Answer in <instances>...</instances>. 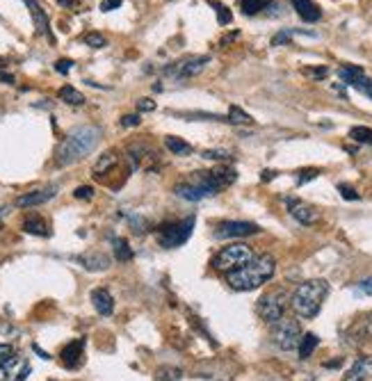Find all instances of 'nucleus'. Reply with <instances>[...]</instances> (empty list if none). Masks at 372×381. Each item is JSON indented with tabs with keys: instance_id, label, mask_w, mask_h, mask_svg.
Returning a JSON list of instances; mask_svg holds the SVG:
<instances>
[{
	"instance_id": "a18cd8bd",
	"label": "nucleus",
	"mask_w": 372,
	"mask_h": 381,
	"mask_svg": "<svg viewBox=\"0 0 372 381\" xmlns=\"http://www.w3.org/2000/svg\"><path fill=\"white\" fill-rule=\"evenodd\" d=\"M14 354V350H12V345H0V363L3 361H7L10 356Z\"/></svg>"
},
{
	"instance_id": "c85d7f7f",
	"label": "nucleus",
	"mask_w": 372,
	"mask_h": 381,
	"mask_svg": "<svg viewBox=\"0 0 372 381\" xmlns=\"http://www.w3.org/2000/svg\"><path fill=\"white\" fill-rule=\"evenodd\" d=\"M350 137L354 142L359 144H368V147H372V128L368 126H354L350 131Z\"/></svg>"
},
{
	"instance_id": "7ed1b4c3",
	"label": "nucleus",
	"mask_w": 372,
	"mask_h": 381,
	"mask_svg": "<svg viewBox=\"0 0 372 381\" xmlns=\"http://www.w3.org/2000/svg\"><path fill=\"white\" fill-rule=\"evenodd\" d=\"M277 272V261L270 254L256 256L252 263L240 267L236 272H229V279L226 283L231 286V290H238V293H249V290H256L265 286Z\"/></svg>"
},
{
	"instance_id": "e433bc0d",
	"label": "nucleus",
	"mask_w": 372,
	"mask_h": 381,
	"mask_svg": "<svg viewBox=\"0 0 372 381\" xmlns=\"http://www.w3.org/2000/svg\"><path fill=\"white\" fill-rule=\"evenodd\" d=\"M293 39V30H281L279 35L272 37V46H283V44H290Z\"/></svg>"
},
{
	"instance_id": "2f4dec72",
	"label": "nucleus",
	"mask_w": 372,
	"mask_h": 381,
	"mask_svg": "<svg viewBox=\"0 0 372 381\" xmlns=\"http://www.w3.org/2000/svg\"><path fill=\"white\" fill-rule=\"evenodd\" d=\"M85 46H92V48H105L108 46V39H105L101 32H90V35L83 37Z\"/></svg>"
},
{
	"instance_id": "20e7f679",
	"label": "nucleus",
	"mask_w": 372,
	"mask_h": 381,
	"mask_svg": "<svg viewBox=\"0 0 372 381\" xmlns=\"http://www.w3.org/2000/svg\"><path fill=\"white\" fill-rule=\"evenodd\" d=\"M329 295V283L325 279H311L299 283L295 288L293 297H290V306L293 311L304 320H313L320 313L322 302Z\"/></svg>"
},
{
	"instance_id": "3c124183",
	"label": "nucleus",
	"mask_w": 372,
	"mask_h": 381,
	"mask_svg": "<svg viewBox=\"0 0 372 381\" xmlns=\"http://www.w3.org/2000/svg\"><path fill=\"white\" fill-rule=\"evenodd\" d=\"M7 213H10V208H0V217H5Z\"/></svg>"
},
{
	"instance_id": "a878e982",
	"label": "nucleus",
	"mask_w": 372,
	"mask_h": 381,
	"mask_svg": "<svg viewBox=\"0 0 372 381\" xmlns=\"http://www.w3.org/2000/svg\"><path fill=\"white\" fill-rule=\"evenodd\" d=\"M60 99L64 101V103H69V105H83L85 103V96L78 92L76 87H71V85H64L62 89H60Z\"/></svg>"
},
{
	"instance_id": "4c0bfd02",
	"label": "nucleus",
	"mask_w": 372,
	"mask_h": 381,
	"mask_svg": "<svg viewBox=\"0 0 372 381\" xmlns=\"http://www.w3.org/2000/svg\"><path fill=\"white\" fill-rule=\"evenodd\" d=\"M304 76H309L313 80H322L329 76V69L327 67H315V69H304Z\"/></svg>"
},
{
	"instance_id": "6e6552de",
	"label": "nucleus",
	"mask_w": 372,
	"mask_h": 381,
	"mask_svg": "<svg viewBox=\"0 0 372 381\" xmlns=\"http://www.w3.org/2000/svg\"><path fill=\"white\" fill-rule=\"evenodd\" d=\"M302 329H299L297 320L290 318H281L279 322H274L272 327V343L283 352H293L295 347H299V340H302Z\"/></svg>"
},
{
	"instance_id": "de8ad7c7",
	"label": "nucleus",
	"mask_w": 372,
	"mask_h": 381,
	"mask_svg": "<svg viewBox=\"0 0 372 381\" xmlns=\"http://www.w3.org/2000/svg\"><path fill=\"white\" fill-rule=\"evenodd\" d=\"M0 83H14V76L5 74V71H0Z\"/></svg>"
},
{
	"instance_id": "dca6fc26",
	"label": "nucleus",
	"mask_w": 372,
	"mask_h": 381,
	"mask_svg": "<svg viewBox=\"0 0 372 381\" xmlns=\"http://www.w3.org/2000/svg\"><path fill=\"white\" fill-rule=\"evenodd\" d=\"M295 7V12L299 14V19L306 23H318L322 19V10L315 0H290Z\"/></svg>"
},
{
	"instance_id": "c9c22d12",
	"label": "nucleus",
	"mask_w": 372,
	"mask_h": 381,
	"mask_svg": "<svg viewBox=\"0 0 372 381\" xmlns=\"http://www.w3.org/2000/svg\"><path fill=\"white\" fill-rule=\"evenodd\" d=\"M338 192H341V197L343 199H347V201H359L361 197H359V192L352 188V185H345V183H341L338 185Z\"/></svg>"
},
{
	"instance_id": "b1692460",
	"label": "nucleus",
	"mask_w": 372,
	"mask_h": 381,
	"mask_svg": "<svg viewBox=\"0 0 372 381\" xmlns=\"http://www.w3.org/2000/svg\"><path fill=\"white\" fill-rule=\"evenodd\" d=\"M112 245H115V256H117V261H121V263H131L133 261V249H131V245H128V240H124V238H115L112 240Z\"/></svg>"
},
{
	"instance_id": "473e14b6",
	"label": "nucleus",
	"mask_w": 372,
	"mask_h": 381,
	"mask_svg": "<svg viewBox=\"0 0 372 381\" xmlns=\"http://www.w3.org/2000/svg\"><path fill=\"white\" fill-rule=\"evenodd\" d=\"M181 375L183 372L179 368H163L158 372V379L160 381H181Z\"/></svg>"
},
{
	"instance_id": "7c9ffc66",
	"label": "nucleus",
	"mask_w": 372,
	"mask_h": 381,
	"mask_svg": "<svg viewBox=\"0 0 372 381\" xmlns=\"http://www.w3.org/2000/svg\"><path fill=\"white\" fill-rule=\"evenodd\" d=\"M201 158L215 160V162H226V160H233V153L231 151H224V149H208V151L201 153Z\"/></svg>"
},
{
	"instance_id": "6ab92c4d",
	"label": "nucleus",
	"mask_w": 372,
	"mask_h": 381,
	"mask_svg": "<svg viewBox=\"0 0 372 381\" xmlns=\"http://www.w3.org/2000/svg\"><path fill=\"white\" fill-rule=\"evenodd\" d=\"M78 263L83 265L85 270H90V272H103V270H108V267H110V258L105 256V254H99V251H94V254L80 256Z\"/></svg>"
},
{
	"instance_id": "c756f323",
	"label": "nucleus",
	"mask_w": 372,
	"mask_h": 381,
	"mask_svg": "<svg viewBox=\"0 0 372 381\" xmlns=\"http://www.w3.org/2000/svg\"><path fill=\"white\" fill-rule=\"evenodd\" d=\"M252 117L247 115L245 110L238 108V105H231L229 108V124H240V126H245V124H252Z\"/></svg>"
},
{
	"instance_id": "49530a36",
	"label": "nucleus",
	"mask_w": 372,
	"mask_h": 381,
	"mask_svg": "<svg viewBox=\"0 0 372 381\" xmlns=\"http://www.w3.org/2000/svg\"><path fill=\"white\" fill-rule=\"evenodd\" d=\"M274 176H277V172H272V169H265V172L261 174V181H272Z\"/></svg>"
},
{
	"instance_id": "9b49d317",
	"label": "nucleus",
	"mask_w": 372,
	"mask_h": 381,
	"mask_svg": "<svg viewBox=\"0 0 372 381\" xmlns=\"http://www.w3.org/2000/svg\"><path fill=\"white\" fill-rule=\"evenodd\" d=\"M258 231V224L254 222H222L217 226L215 231V238L217 240H233V238H247V235H256Z\"/></svg>"
},
{
	"instance_id": "ea45409f",
	"label": "nucleus",
	"mask_w": 372,
	"mask_h": 381,
	"mask_svg": "<svg viewBox=\"0 0 372 381\" xmlns=\"http://www.w3.org/2000/svg\"><path fill=\"white\" fill-rule=\"evenodd\" d=\"M140 124H142L140 115H126V117H121V126H124V128H135V126H140Z\"/></svg>"
},
{
	"instance_id": "f257e3e1",
	"label": "nucleus",
	"mask_w": 372,
	"mask_h": 381,
	"mask_svg": "<svg viewBox=\"0 0 372 381\" xmlns=\"http://www.w3.org/2000/svg\"><path fill=\"white\" fill-rule=\"evenodd\" d=\"M236 169L231 167H217L213 172H194L188 181L179 183L174 188L176 197H181L185 201H201L208 197H215L222 190H226L229 185L236 183Z\"/></svg>"
},
{
	"instance_id": "f704fd0d",
	"label": "nucleus",
	"mask_w": 372,
	"mask_h": 381,
	"mask_svg": "<svg viewBox=\"0 0 372 381\" xmlns=\"http://www.w3.org/2000/svg\"><path fill=\"white\" fill-rule=\"evenodd\" d=\"M318 176H320V169H315V167H311V169H302V172L297 174V185L309 183V181H313V178H318Z\"/></svg>"
},
{
	"instance_id": "393cba45",
	"label": "nucleus",
	"mask_w": 372,
	"mask_h": 381,
	"mask_svg": "<svg viewBox=\"0 0 372 381\" xmlns=\"http://www.w3.org/2000/svg\"><path fill=\"white\" fill-rule=\"evenodd\" d=\"M318 336L315 334H304L302 340H299V359H309V356L315 352V347H318Z\"/></svg>"
},
{
	"instance_id": "a19ab883",
	"label": "nucleus",
	"mask_w": 372,
	"mask_h": 381,
	"mask_svg": "<svg viewBox=\"0 0 372 381\" xmlns=\"http://www.w3.org/2000/svg\"><path fill=\"white\" fill-rule=\"evenodd\" d=\"M71 67H74V62H71V60H58V62H55V71H58V74H64V76L69 74Z\"/></svg>"
},
{
	"instance_id": "f8f14e48",
	"label": "nucleus",
	"mask_w": 372,
	"mask_h": 381,
	"mask_svg": "<svg viewBox=\"0 0 372 381\" xmlns=\"http://www.w3.org/2000/svg\"><path fill=\"white\" fill-rule=\"evenodd\" d=\"M55 194H58V185H48V188H42V190H32L28 194H23V197L16 199V206L19 208H35V206H42L46 201H51Z\"/></svg>"
},
{
	"instance_id": "c03bdc74",
	"label": "nucleus",
	"mask_w": 372,
	"mask_h": 381,
	"mask_svg": "<svg viewBox=\"0 0 372 381\" xmlns=\"http://www.w3.org/2000/svg\"><path fill=\"white\" fill-rule=\"evenodd\" d=\"M359 293L372 297V277H370V279H363V281L359 283Z\"/></svg>"
},
{
	"instance_id": "1a4fd4ad",
	"label": "nucleus",
	"mask_w": 372,
	"mask_h": 381,
	"mask_svg": "<svg viewBox=\"0 0 372 381\" xmlns=\"http://www.w3.org/2000/svg\"><path fill=\"white\" fill-rule=\"evenodd\" d=\"M208 62H210L208 55H188V58H183L179 62L167 64V67H165V76L176 78V80H188V78L199 76L201 71L206 69Z\"/></svg>"
},
{
	"instance_id": "bb28decb",
	"label": "nucleus",
	"mask_w": 372,
	"mask_h": 381,
	"mask_svg": "<svg viewBox=\"0 0 372 381\" xmlns=\"http://www.w3.org/2000/svg\"><path fill=\"white\" fill-rule=\"evenodd\" d=\"M208 5L215 10V14H217V23H220V26H229V23L233 21L231 10H229V7H226L224 3H220V0H208Z\"/></svg>"
},
{
	"instance_id": "58836bf2",
	"label": "nucleus",
	"mask_w": 372,
	"mask_h": 381,
	"mask_svg": "<svg viewBox=\"0 0 372 381\" xmlns=\"http://www.w3.org/2000/svg\"><path fill=\"white\" fill-rule=\"evenodd\" d=\"M74 197L76 199H92L94 197V188H92V185H80V188H76Z\"/></svg>"
},
{
	"instance_id": "cd10ccee",
	"label": "nucleus",
	"mask_w": 372,
	"mask_h": 381,
	"mask_svg": "<svg viewBox=\"0 0 372 381\" xmlns=\"http://www.w3.org/2000/svg\"><path fill=\"white\" fill-rule=\"evenodd\" d=\"M117 165V153L115 151H108L105 156L96 162V167H94V176H103V174H108L112 167Z\"/></svg>"
},
{
	"instance_id": "8fccbe9b",
	"label": "nucleus",
	"mask_w": 372,
	"mask_h": 381,
	"mask_svg": "<svg viewBox=\"0 0 372 381\" xmlns=\"http://www.w3.org/2000/svg\"><path fill=\"white\" fill-rule=\"evenodd\" d=\"M58 3H60L62 7H74V5H76L74 0H58Z\"/></svg>"
},
{
	"instance_id": "4be33fe9",
	"label": "nucleus",
	"mask_w": 372,
	"mask_h": 381,
	"mask_svg": "<svg viewBox=\"0 0 372 381\" xmlns=\"http://www.w3.org/2000/svg\"><path fill=\"white\" fill-rule=\"evenodd\" d=\"M268 7H272V0H240V10L247 16L261 14L263 10H268Z\"/></svg>"
},
{
	"instance_id": "f3484780",
	"label": "nucleus",
	"mask_w": 372,
	"mask_h": 381,
	"mask_svg": "<svg viewBox=\"0 0 372 381\" xmlns=\"http://www.w3.org/2000/svg\"><path fill=\"white\" fill-rule=\"evenodd\" d=\"M368 379H372V356H361V359L347 370L345 381H368Z\"/></svg>"
},
{
	"instance_id": "ddd939ff",
	"label": "nucleus",
	"mask_w": 372,
	"mask_h": 381,
	"mask_svg": "<svg viewBox=\"0 0 372 381\" xmlns=\"http://www.w3.org/2000/svg\"><path fill=\"white\" fill-rule=\"evenodd\" d=\"M62 363L69 370H78L85 363V338H78L62 350Z\"/></svg>"
},
{
	"instance_id": "aec40b11",
	"label": "nucleus",
	"mask_w": 372,
	"mask_h": 381,
	"mask_svg": "<svg viewBox=\"0 0 372 381\" xmlns=\"http://www.w3.org/2000/svg\"><path fill=\"white\" fill-rule=\"evenodd\" d=\"M23 231L30 233V235H39V238H44V235L51 233L42 215H28L26 220H23Z\"/></svg>"
},
{
	"instance_id": "5701e85b",
	"label": "nucleus",
	"mask_w": 372,
	"mask_h": 381,
	"mask_svg": "<svg viewBox=\"0 0 372 381\" xmlns=\"http://www.w3.org/2000/svg\"><path fill=\"white\" fill-rule=\"evenodd\" d=\"M361 76H366V74H363V69L361 67H354V64H343V67L338 69V78H341L343 83L350 85V87L357 83Z\"/></svg>"
},
{
	"instance_id": "9d476101",
	"label": "nucleus",
	"mask_w": 372,
	"mask_h": 381,
	"mask_svg": "<svg viewBox=\"0 0 372 381\" xmlns=\"http://www.w3.org/2000/svg\"><path fill=\"white\" fill-rule=\"evenodd\" d=\"M30 363L23 356H10L0 363V381H26L30 375Z\"/></svg>"
},
{
	"instance_id": "09e8293b",
	"label": "nucleus",
	"mask_w": 372,
	"mask_h": 381,
	"mask_svg": "<svg viewBox=\"0 0 372 381\" xmlns=\"http://www.w3.org/2000/svg\"><path fill=\"white\" fill-rule=\"evenodd\" d=\"M32 350H35L39 356H42V359H51V354H46L44 350H39V345H35V347H32Z\"/></svg>"
},
{
	"instance_id": "423d86ee",
	"label": "nucleus",
	"mask_w": 372,
	"mask_h": 381,
	"mask_svg": "<svg viewBox=\"0 0 372 381\" xmlns=\"http://www.w3.org/2000/svg\"><path fill=\"white\" fill-rule=\"evenodd\" d=\"M194 224L197 220L194 217H185V220H179V222H167L158 229V242L160 247L165 249H176L185 245V242L190 240V235L194 231Z\"/></svg>"
},
{
	"instance_id": "f03ea898",
	"label": "nucleus",
	"mask_w": 372,
	"mask_h": 381,
	"mask_svg": "<svg viewBox=\"0 0 372 381\" xmlns=\"http://www.w3.org/2000/svg\"><path fill=\"white\" fill-rule=\"evenodd\" d=\"M99 140H101L99 126H78L60 142L58 151H55V160H58L60 167L76 165V162L85 160L99 147Z\"/></svg>"
},
{
	"instance_id": "37998d69",
	"label": "nucleus",
	"mask_w": 372,
	"mask_h": 381,
	"mask_svg": "<svg viewBox=\"0 0 372 381\" xmlns=\"http://www.w3.org/2000/svg\"><path fill=\"white\" fill-rule=\"evenodd\" d=\"M121 3H124V0H103V3H101V12L117 10V7H121Z\"/></svg>"
},
{
	"instance_id": "39448f33",
	"label": "nucleus",
	"mask_w": 372,
	"mask_h": 381,
	"mask_svg": "<svg viewBox=\"0 0 372 381\" xmlns=\"http://www.w3.org/2000/svg\"><path fill=\"white\" fill-rule=\"evenodd\" d=\"M254 249L245 242H231L229 247H222L213 258V267L220 272H236L254 261Z\"/></svg>"
},
{
	"instance_id": "2eb2a0df",
	"label": "nucleus",
	"mask_w": 372,
	"mask_h": 381,
	"mask_svg": "<svg viewBox=\"0 0 372 381\" xmlns=\"http://www.w3.org/2000/svg\"><path fill=\"white\" fill-rule=\"evenodd\" d=\"M288 213L304 226H311V224L318 222V210L309 204H304V201H299V199H288Z\"/></svg>"
},
{
	"instance_id": "0eeeda50",
	"label": "nucleus",
	"mask_w": 372,
	"mask_h": 381,
	"mask_svg": "<svg viewBox=\"0 0 372 381\" xmlns=\"http://www.w3.org/2000/svg\"><path fill=\"white\" fill-rule=\"evenodd\" d=\"M288 302H290V297H288L286 290H272V293L263 295L261 299H258L256 311L265 322L274 324V322H279L281 318H286Z\"/></svg>"
},
{
	"instance_id": "a211bd4d",
	"label": "nucleus",
	"mask_w": 372,
	"mask_h": 381,
	"mask_svg": "<svg viewBox=\"0 0 372 381\" xmlns=\"http://www.w3.org/2000/svg\"><path fill=\"white\" fill-rule=\"evenodd\" d=\"M92 304L96 308V313L105 315V318H108V315H112V311H115V299H112V295L105 288L92 290Z\"/></svg>"
},
{
	"instance_id": "72a5a7b5",
	"label": "nucleus",
	"mask_w": 372,
	"mask_h": 381,
	"mask_svg": "<svg viewBox=\"0 0 372 381\" xmlns=\"http://www.w3.org/2000/svg\"><path fill=\"white\" fill-rule=\"evenodd\" d=\"M352 87H354V89H359L361 94H366L368 99L372 101V80H368L366 76H361V78H359L357 83H354Z\"/></svg>"
},
{
	"instance_id": "4468645a",
	"label": "nucleus",
	"mask_w": 372,
	"mask_h": 381,
	"mask_svg": "<svg viewBox=\"0 0 372 381\" xmlns=\"http://www.w3.org/2000/svg\"><path fill=\"white\" fill-rule=\"evenodd\" d=\"M26 7L30 10L32 16V23H35V32L39 37H48L53 42V35H51V23H48V14L44 12V7L37 3V0H26Z\"/></svg>"
},
{
	"instance_id": "79ce46f5",
	"label": "nucleus",
	"mask_w": 372,
	"mask_h": 381,
	"mask_svg": "<svg viewBox=\"0 0 372 381\" xmlns=\"http://www.w3.org/2000/svg\"><path fill=\"white\" fill-rule=\"evenodd\" d=\"M137 110H140V112H153V110H156V101L140 99V101H137Z\"/></svg>"
},
{
	"instance_id": "412c9836",
	"label": "nucleus",
	"mask_w": 372,
	"mask_h": 381,
	"mask_svg": "<svg viewBox=\"0 0 372 381\" xmlns=\"http://www.w3.org/2000/svg\"><path fill=\"white\" fill-rule=\"evenodd\" d=\"M165 147H167V151H172L174 156H190V153L194 151L192 149V144H188L185 140H181V137H174V135H169V137H165Z\"/></svg>"
}]
</instances>
